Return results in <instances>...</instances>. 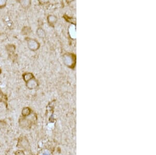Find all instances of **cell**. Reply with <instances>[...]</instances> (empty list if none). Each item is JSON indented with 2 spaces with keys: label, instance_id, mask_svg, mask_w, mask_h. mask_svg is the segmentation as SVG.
I'll return each mask as SVG.
<instances>
[{
  "label": "cell",
  "instance_id": "obj_2",
  "mask_svg": "<svg viewBox=\"0 0 156 155\" xmlns=\"http://www.w3.org/2000/svg\"><path fill=\"white\" fill-rule=\"evenodd\" d=\"M17 146H19V147L23 148L25 149L28 150L30 148V145L27 138L26 137H21V138L19 139Z\"/></svg>",
  "mask_w": 156,
  "mask_h": 155
},
{
  "label": "cell",
  "instance_id": "obj_11",
  "mask_svg": "<svg viewBox=\"0 0 156 155\" xmlns=\"http://www.w3.org/2000/svg\"><path fill=\"white\" fill-rule=\"evenodd\" d=\"M6 4V1L4 0H0V9H2L5 7Z\"/></svg>",
  "mask_w": 156,
  "mask_h": 155
},
{
  "label": "cell",
  "instance_id": "obj_9",
  "mask_svg": "<svg viewBox=\"0 0 156 155\" xmlns=\"http://www.w3.org/2000/svg\"><path fill=\"white\" fill-rule=\"evenodd\" d=\"M5 49L9 53H13L15 51L16 47L14 45H8L6 46Z\"/></svg>",
  "mask_w": 156,
  "mask_h": 155
},
{
  "label": "cell",
  "instance_id": "obj_3",
  "mask_svg": "<svg viewBox=\"0 0 156 155\" xmlns=\"http://www.w3.org/2000/svg\"><path fill=\"white\" fill-rule=\"evenodd\" d=\"M37 85L38 84L37 81L34 79L29 80L28 82L26 83V86L29 89H34L37 87Z\"/></svg>",
  "mask_w": 156,
  "mask_h": 155
},
{
  "label": "cell",
  "instance_id": "obj_8",
  "mask_svg": "<svg viewBox=\"0 0 156 155\" xmlns=\"http://www.w3.org/2000/svg\"><path fill=\"white\" fill-rule=\"evenodd\" d=\"M21 113H22V115H23V117H26V116L27 117L31 114V109L28 107L24 108L22 110Z\"/></svg>",
  "mask_w": 156,
  "mask_h": 155
},
{
  "label": "cell",
  "instance_id": "obj_1",
  "mask_svg": "<svg viewBox=\"0 0 156 155\" xmlns=\"http://www.w3.org/2000/svg\"><path fill=\"white\" fill-rule=\"evenodd\" d=\"M27 45L28 46L29 49L32 51H36L39 48V43L36 40L31 39V38H27Z\"/></svg>",
  "mask_w": 156,
  "mask_h": 155
},
{
  "label": "cell",
  "instance_id": "obj_7",
  "mask_svg": "<svg viewBox=\"0 0 156 155\" xmlns=\"http://www.w3.org/2000/svg\"><path fill=\"white\" fill-rule=\"evenodd\" d=\"M31 32V29L29 26H25L21 30V34L23 35H28Z\"/></svg>",
  "mask_w": 156,
  "mask_h": 155
},
{
  "label": "cell",
  "instance_id": "obj_6",
  "mask_svg": "<svg viewBox=\"0 0 156 155\" xmlns=\"http://www.w3.org/2000/svg\"><path fill=\"white\" fill-rule=\"evenodd\" d=\"M19 3L21 5V6L23 7V9H28L31 5V1L29 0L20 1Z\"/></svg>",
  "mask_w": 156,
  "mask_h": 155
},
{
  "label": "cell",
  "instance_id": "obj_10",
  "mask_svg": "<svg viewBox=\"0 0 156 155\" xmlns=\"http://www.w3.org/2000/svg\"><path fill=\"white\" fill-rule=\"evenodd\" d=\"M37 36L40 37H43L45 35L44 31H43L42 29H38L37 31Z\"/></svg>",
  "mask_w": 156,
  "mask_h": 155
},
{
  "label": "cell",
  "instance_id": "obj_5",
  "mask_svg": "<svg viewBox=\"0 0 156 155\" xmlns=\"http://www.w3.org/2000/svg\"><path fill=\"white\" fill-rule=\"evenodd\" d=\"M23 80L25 82L27 83L29 80H31L32 79H34V76L32 73H25L23 75Z\"/></svg>",
  "mask_w": 156,
  "mask_h": 155
},
{
  "label": "cell",
  "instance_id": "obj_13",
  "mask_svg": "<svg viewBox=\"0 0 156 155\" xmlns=\"http://www.w3.org/2000/svg\"><path fill=\"white\" fill-rule=\"evenodd\" d=\"M3 94L2 93V91H1V90L0 89V100H1V98L3 97Z\"/></svg>",
  "mask_w": 156,
  "mask_h": 155
},
{
  "label": "cell",
  "instance_id": "obj_14",
  "mask_svg": "<svg viewBox=\"0 0 156 155\" xmlns=\"http://www.w3.org/2000/svg\"><path fill=\"white\" fill-rule=\"evenodd\" d=\"M0 102H1V100H0Z\"/></svg>",
  "mask_w": 156,
  "mask_h": 155
},
{
  "label": "cell",
  "instance_id": "obj_4",
  "mask_svg": "<svg viewBox=\"0 0 156 155\" xmlns=\"http://www.w3.org/2000/svg\"><path fill=\"white\" fill-rule=\"evenodd\" d=\"M20 125L23 127H30L31 125V121L29 119H26L25 117L22 118L20 120Z\"/></svg>",
  "mask_w": 156,
  "mask_h": 155
},
{
  "label": "cell",
  "instance_id": "obj_12",
  "mask_svg": "<svg viewBox=\"0 0 156 155\" xmlns=\"http://www.w3.org/2000/svg\"><path fill=\"white\" fill-rule=\"evenodd\" d=\"M15 153V155H25L24 152L23 150H17Z\"/></svg>",
  "mask_w": 156,
  "mask_h": 155
}]
</instances>
